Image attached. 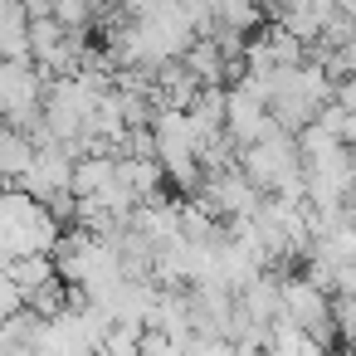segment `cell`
Returning <instances> with one entry per match:
<instances>
[{"label": "cell", "instance_id": "5bb4252c", "mask_svg": "<svg viewBox=\"0 0 356 356\" xmlns=\"http://www.w3.org/2000/svg\"><path fill=\"white\" fill-rule=\"evenodd\" d=\"M20 6H25L30 15H44V10H49V0H20Z\"/></svg>", "mask_w": 356, "mask_h": 356}, {"label": "cell", "instance_id": "4fadbf2b", "mask_svg": "<svg viewBox=\"0 0 356 356\" xmlns=\"http://www.w3.org/2000/svg\"><path fill=\"white\" fill-rule=\"evenodd\" d=\"M337 142H341V147H356V108H341V118H337Z\"/></svg>", "mask_w": 356, "mask_h": 356}, {"label": "cell", "instance_id": "277c9868", "mask_svg": "<svg viewBox=\"0 0 356 356\" xmlns=\"http://www.w3.org/2000/svg\"><path fill=\"white\" fill-rule=\"evenodd\" d=\"M30 161H35V142L25 132H15L10 122H0V181L15 186L30 171Z\"/></svg>", "mask_w": 356, "mask_h": 356}, {"label": "cell", "instance_id": "6da1fadb", "mask_svg": "<svg viewBox=\"0 0 356 356\" xmlns=\"http://www.w3.org/2000/svg\"><path fill=\"white\" fill-rule=\"evenodd\" d=\"M59 220L35 200L25 195L20 186L6 191V200H0V264H10L20 254H49L54 239H59Z\"/></svg>", "mask_w": 356, "mask_h": 356}, {"label": "cell", "instance_id": "30bf717a", "mask_svg": "<svg viewBox=\"0 0 356 356\" xmlns=\"http://www.w3.org/2000/svg\"><path fill=\"white\" fill-rule=\"evenodd\" d=\"M49 15H54L69 35H88V25L98 20L93 0H49Z\"/></svg>", "mask_w": 356, "mask_h": 356}, {"label": "cell", "instance_id": "2e32d148", "mask_svg": "<svg viewBox=\"0 0 356 356\" xmlns=\"http://www.w3.org/2000/svg\"><path fill=\"white\" fill-rule=\"evenodd\" d=\"M254 6H273V0H254Z\"/></svg>", "mask_w": 356, "mask_h": 356}, {"label": "cell", "instance_id": "52a82bcc", "mask_svg": "<svg viewBox=\"0 0 356 356\" xmlns=\"http://www.w3.org/2000/svg\"><path fill=\"white\" fill-rule=\"evenodd\" d=\"M0 268H6L25 293H30V288H40V283H49V278H59V268H54V259H49V254H20V259L0 264Z\"/></svg>", "mask_w": 356, "mask_h": 356}, {"label": "cell", "instance_id": "9c48e42d", "mask_svg": "<svg viewBox=\"0 0 356 356\" xmlns=\"http://www.w3.org/2000/svg\"><path fill=\"white\" fill-rule=\"evenodd\" d=\"M25 307H30L35 317H59V312L69 307V283H64V278H49V283L30 288V293H25Z\"/></svg>", "mask_w": 356, "mask_h": 356}, {"label": "cell", "instance_id": "8992f818", "mask_svg": "<svg viewBox=\"0 0 356 356\" xmlns=\"http://www.w3.org/2000/svg\"><path fill=\"white\" fill-rule=\"evenodd\" d=\"M259 25H264V6H254V0H215V30L249 40Z\"/></svg>", "mask_w": 356, "mask_h": 356}, {"label": "cell", "instance_id": "9a60e30c", "mask_svg": "<svg viewBox=\"0 0 356 356\" xmlns=\"http://www.w3.org/2000/svg\"><path fill=\"white\" fill-rule=\"evenodd\" d=\"M6 191H10V186H6V181H0V200H6Z\"/></svg>", "mask_w": 356, "mask_h": 356}, {"label": "cell", "instance_id": "ba28073f", "mask_svg": "<svg viewBox=\"0 0 356 356\" xmlns=\"http://www.w3.org/2000/svg\"><path fill=\"white\" fill-rule=\"evenodd\" d=\"M25 35H30V59H35V64H44V59L59 49V40H64L69 30L44 10V15H30V30H25Z\"/></svg>", "mask_w": 356, "mask_h": 356}, {"label": "cell", "instance_id": "7c38bea8", "mask_svg": "<svg viewBox=\"0 0 356 356\" xmlns=\"http://www.w3.org/2000/svg\"><path fill=\"white\" fill-rule=\"evenodd\" d=\"M181 346L166 337V332H156V327H142V337H137V356H176Z\"/></svg>", "mask_w": 356, "mask_h": 356}, {"label": "cell", "instance_id": "3957f363", "mask_svg": "<svg viewBox=\"0 0 356 356\" xmlns=\"http://www.w3.org/2000/svg\"><path fill=\"white\" fill-rule=\"evenodd\" d=\"M181 64L195 74L200 88H225V54H220V44H215L210 35H195L191 49L181 54Z\"/></svg>", "mask_w": 356, "mask_h": 356}, {"label": "cell", "instance_id": "8fae6325", "mask_svg": "<svg viewBox=\"0 0 356 356\" xmlns=\"http://www.w3.org/2000/svg\"><path fill=\"white\" fill-rule=\"evenodd\" d=\"M15 312H25V288H20L6 268H0V322L15 317Z\"/></svg>", "mask_w": 356, "mask_h": 356}, {"label": "cell", "instance_id": "7a4b0ae2", "mask_svg": "<svg viewBox=\"0 0 356 356\" xmlns=\"http://www.w3.org/2000/svg\"><path fill=\"white\" fill-rule=\"evenodd\" d=\"M69 171H74V161H69V156L59 152V142H54V147H40V152H35L30 171H25L15 186H20L25 195H35L40 205H49L54 195H64V191H69Z\"/></svg>", "mask_w": 356, "mask_h": 356}, {"label": "cell", "instance_id": "5b68a950", "mask_svg": "<svg viewBox=\"0 0 356 356\" xmlns=\"http://www.w3.org/2000/svg\"><path fill=\"white\" fill-rule=\"evenodd\" d=\"M108 181H113V156H79L74 171H69V195H74V200H88V195H98Z\"/></svg>", "mask_w": 356, "mask_h": 356}]
</instances>
